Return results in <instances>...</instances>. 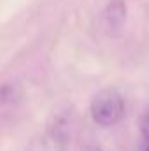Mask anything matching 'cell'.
Instances as JSON below:
<instances>
[{"label": "cell", "mask_w": 149, "mask_h": 151, "mask_svg": "<svg viewBox=\"0 0 149 151\" xmlns=\"http://www.w3.org/2000/svg\"><path fill=\"white\" fill-rule=\"evenodd\" d=\"M126 23V5L123 0H112L105 9V25L109 32L117 35Z\"/></svg>", "instance_id": "obj_2"}, {"label": "cell", "mask_w": 149, "mask_h": 151, "mask_svg": "<svg viewBox=\"0 0 149 151\" xmlns=\"http://www.w3.org/2000/svg\"><path fill=\"white\" fill-rule=\"evenodd\" d=\"M140 130H142V141H144V142H149V111L144 114V118H142Z\"/></svg>", "instance_id": "obj_4"}, {"label": "cell", "mask_w": 149, "mask_h": 151, "mask_svg": "<svg viewBox=\"0 0 149 151\" xmlns=\"http://www.w3.org/2000/svg\"><path fill=\"white\" fill-rule=\"evenodd\" d=\"M18 90L14 86H2L0 88V104H12L16 100Z\"/></svg>", "instance_id": "obj_3"}, {"label": "cell", "mask_w": 149, "mask_h": 151, "mask_svg": "<svg viewBox=\"0 0 149 151\" xmlns=\"http://www.w3.org/2000/svg\"><path fill=\"white\" fill-rule=\"evenodd\" d=\"M137 151H149V142H144V141H142V142L139 144Z\"/></svg>", "instance_id": "obj_5"}, {"label": "cell", "mask_w": 149, "mask_h": 151, "mask_svg": "<svg viewBox=\"0 0 149 151\" xmlns=\"http://www.w3.org/2000/svg\"><path fill=\"white\" fill-rule=\"evenodd\" d=\"M90 113L97 125L112 127L125 116V99L116 88H105L93 97Z\"/></svg>", "instance_id": "obj_1"}, {"label": "cell", "mask_w": 149, "mask_h": 151, "mask_svg": "<svg viewBox=\"0 0 149 151\" xmlns=\"http://www.w3.org/2000/svg\"><path fill=\"white\" fill-rule=\"evenodd\" d=\"M88 151H102V150H100V148H90Z\"/></svg>", "instance_id": "obj_6"}]
</instances>
